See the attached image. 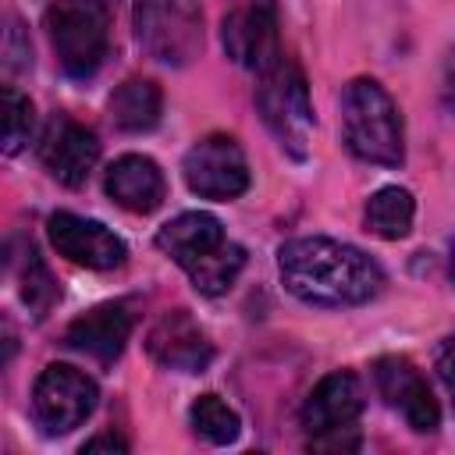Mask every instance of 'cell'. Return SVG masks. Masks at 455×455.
I'll use <instances>...</instances> for the list:
<instances>
[{"label": "cell", "instance_id": "13", "mask_svg": "<svg viewBox=\"0 0 455 455\" xmlns=\"http://www.w3.org/2000/svg\"><path fill=\"white\" fill-rule=\"evenodd\" d=\"M146 348L153 363H160L164 370H178V373H199L213 359V345L206 331L188 316V309H167L149 327Z\"/></svg>", "mask_w": 455, "mask_h": 455}, {"label": "cell", "instance_id": "10", "mask_svg": "<svg viewBox=\"0 0 455 455\" xmlns=\"http://www.w3.org/2000/svg\"><path fill=\"white\" fill-rule=\"evenodd\" d=\"M373 380L380 398L416 430V434H434L441 423V409L437 398L430 391V384L423 380V373L405 359V355H380L373 363Z\"/></svg>", "mask_w": 455, "mask_h": 455}, {"label": "cell", "instance_id": "9", "mask_svg": "<svg viewBox=\"0 0 455 455\" xmlns=\"http://www.w3.org/2000/svg\"><path fill=\"white\" fill-rule=\"evenodd\" d=\"M224 50L235 64L263 71L281 57L277 43V4L274 0H235L220 21Z\"/></svg>", "mask_w": 455, "mask_h": 455}, {"label": "cell", "instance_id": "19", "mask_svg": "<svg viewBox=\"0 0 455 455\" xmlns=\"http://www.w3.org/2000/svg\"><path fill=\"white\" fill-rule=\"evenodd\" d=\"M242 267H245V249L235 245V242H224L220 249H213L210 256H203V259H199L192 270H185V274L192 277L196 291H203V295H224V291L238 281Z\"/></svg>", "mask_w": 455, "mask_h": 455}, {"label": "cell", "instance_id": "12", "mask_svg": "<svg viewBox=\"0 0 455 455\" xmlns=\"http://www.w3.org/2000/svg\"><path fill=\"white\" fill-rule=\"evenodd\" d=\"M39 160L46 167V174L68 188L85 185V178L92 174L96 160H100V139L92 135V128L78 124L68 114L50 117L43 139H39Z\"/></svg>", "mask_w": 455, "mask_h": 455}, {"label": "cell", "instance_id": "2", "mask_svg": "<svg viewBox=\"0 0 455 455\" xmlns=\"http://www.w3.org/2000/svg\"><path fill=\"white\" fill-rule=\"evenodd\" d=\"M341 139L352 156L380 167L405 160V128L395 100L373 78H355L341 92Z\"/></svg>", "mask_w": 455, "mask_h": 455}, {"label": "cell", "instance_id": "25", "mask_svg": "<svg viewBox=\"0 0 455 455\" xmlns=\"http://www.w3.org/2000/svg\"><path fill=\"white\" fill-rule=\"evenodd\" d=\"M441 96H444V107H448V110H451V117H455V50H451V53H448V60H444Z\"/></svg>", "mask_w": 455, "mask_h": 455}, {"label": "cell", "instance_id": "1", "mask_svg": "<svg viewBox=\"0 0 455 455\" xmlns=\"http://www.w3.org/2000/svg\"><path fill=\"white\" fill-rule=\"evenodd\" d=\"M277 270L295 299L323 309L363 306L377 299L384 288V270L377 259H370L363 249L348 242L323 235L284 242L277 249Z\"/></svg>", "mask_w": 455, "mask_h": 455}, {"label": "cell", "instance_id": "15", "mask_svg": "<svg viewBox=\"0 0 455 455\" xmlns=\"http://www.w3.org/2000/svg\"><path fill=\"white\" fill-rule=\"evenodd\" d=\"M107 196L128 210V213H153L164 203L167 181L164 171L156 167V160L142 156V153H124L107 167V181H103Z\"/></svg>", "mask_w": 455, "mask_h": 455}, {"label": "cell", "instance_id": "24", "mask_svg": "<svg viewBox=\"0 0 455 455\" xmlns=\"http://www.w3.org/2000/svg\"><path fill=\"white\" fill-rule=\"evenodd\" d=\"M82 451H89V455H92V451H117V455H121V451H128V444H124L117 434H96L92 441L82 444Z\"/></svg>", "mask_w": 455, "mask_h": 455}, {"label": "cell", "instance_id": "23", "mask_svg": "<svg viewBox=\"0 0 455 455\" xmlns=\"http://www.w3.org/2000/svg\"><path fill=\"white\" fill-rule=\"evenodd\" d=\"M434 370H437V377H441V384L448 387L451 405H455V334H448V338L441 341L437 359H434Z\"/></svg>", "mask_w": 455, "mask_h": 455}, {"label": "cell", "instance_id": "22", "mask_svg": "<svg viewBox=\"0 0 455 455\" xmlns=\"http://www.w3.org/2000/svg\"><path fill=\"white\" fill-rule=\"evenodd\" d=\"M36 128V114L28 96H21L14 85H4V153L14 156L25 149V142L32 139Z\"/></svg>", "mask_w": 455, "mask_h": 455}, {"label": "cell", "instance_id": "20", "mask_svg": "<svg viewBox=\"0 0 455 455\" xmlns=\"http://www.w3.org/2000/svg\"><path fill=\"white\" fill-rule=\"evenodd\" d=\"M188 423L210 444H231L238 437V430H242L238 412L217 395H199L192 402V409H188Z\"/></svg>", "mask_w": 455, "mask_h": 455}, {"label": "cell", "instance_id": "26", "mask_svg": "<svg viewBox=\"0 0 455 455\" xmlns=\"http://www.w3.org/2000/svg\"><path fill=\"white\" fill-rule=\"evenodd\" d=\"M448 270H451V281H455V235H451V245H448Z\"/></svg>", "mask_w": 455, "mask_h": 455}, {"label": "cell", "instance_id": "5", "mask_svg": "<svg viewBox=\"0 0 455 455\" xmlns=\"http://www.w3.org/2000/svg\"><path fill=\"white\" fill-rule=\"evenodd\" d=\"M359 412H363V384L352 370L327 373L302 405V427L309 434V448L316 451H352L359 444Z\"/></svg>", "mask_w": 455, "mask_h": 455}, {"label": "cell", "instance_id": "21", "mask_svg": "<svg viewBox=\"0 0 455 455\" xmlns=\"http://www.w3.org/2000/svg\"><path fill=\"white\" fill-rule=\"evenodd\" d=\"M18 281H21V302L28 306V313L36 316V320H43L46 313H50V306L57 302V281H53V274L46 270V263L39 259V252L28 245V252H25V259H21V274H18Z\"/></svg>", "mask_w": 455, "mask_h": 455}, {"label": "cell", "instance_id": "11", "mask_svg": "<svg viewBox=\"0 0 455 455\" xmlns=\"http://www.w3.org/2000/svg\"><path fill=\"white\" fill-rule=\"evenodd\" d=\"M46 235H50V245L64 259H71L78 267H89V270H114L128 256V245L107 224L68 213V210L53 213L46 220Z\"/></svg>", "mask_w": 455, "mask_h": 455}, {"label": "cell", "instance_id": "3", "mask_svg": "<svg viewBox=\"0 0 455 455\" xmlns=\"http://www.w3.org/2000/svg\"><path fill=\"white\" fill-rule=\"evenodd\" d=\"M256 107L263 114V124L281 142V149L291 153L295 160H306L313 135V107H309L306 75L291 57L281 53L270 68L259 71Z\"/></svg>", "mask_w": 455, "mask_h": 455}, {"label": "cell", "instance_id": "8", "mask_svg": "<svg viewBox=\"0 0 455 455\" xmlns=\"http://www.w3.org/2000/svg\"><path fill=\"white\" fill-rule=\"evenodd\" d=\"M181 174H185V185L203 196V199H238L245 188H249V164H245V153L242 146L224 135V132H213V135H203L188 153H185V164H181Z\"/></svg>", "mask_w": 455, "mask_h": 455}, {"label": "cell", "instance_id": "17", "mask_svg": "<svg viewBox=\"0 0 455 455\" xmlns=\"http://www.w3.org/2000/svg\"><path fill=\"white\" fill-rule=\"evenodd\" d=\"M160 85L149 78H128L110 96V121L121 132H149L160 121Z\"/></svg>", "mask_w": 455, "mask_h": 455}, {"label": "cell", "instance_id": "4", "mask_svg": "<svg viewBox=\"0 0 455 455\" xmlns=\"http://www.w3.org/2000/svg\"><path fill=\"white\" fill-rule=\"evenodd\" d=\"M46 36L57 64L85 78L100 68L110 43V11L103 0H53L46 7Z\"/></svg>", "mask_w": 455, "mask_h": 455}, {"label": "cell", "instance_id": "16", "mask_svg": "<svg viewBox=\"0 0 455 455\" xmlns=\"http://www.w3.org/2000/svg\"><path fill=\"white\" fill-rule=\"evenodd\" d=\"M228 238H224V228L213 213H203V210H188V213H178L174 220H167L160 231H156V249L174 259L181 270H192L203 256H210L213 249H220Z\"/></svg>", "mask_w": 455, "mask_h": 455}, {"label": "cell", "instance_id": "18", "mask_svg": "<svg viewBox=\"0 0 455 455\" xmlns=\"http://www.w3.org/2000/svg\"><path fill=\"white\" fill-rule=\"evenodd\" d=\"M412 217H416V199L402 185H384L366 203V231H373L384 242L405 238L412 231Z\"/></svg>", "mask_w": 455, "mask_h": 455}, {"label": "cell", "instance_id": "14", "mask_svg": "<svg viewBox=\"0 0 455 455\" xmlns=\"http://www.w3.org/2000/svg\"><path fill=\"white\" fill-rule=\"evenodd\" d=\"M128 334H132V309L124 302H103V306L82 313L78 320H71L64 341L75 352H82V355L110 366L124 352Z\"/></svg>", "mask_w": 455, "mask_h": 455}, {"label": "cell", "instance_id": "7", "mask_svg": "<svg viewBox=\"0 0 455 455\" xmlns=\"http://www.w3.org/2000/svg\"><path fill=\"white\" fill-rule=\"evenodd\" d=\"M96 380L68 363H50L32 387V412L46 434H68L82 427L96 409Z\"/></svg>", "mask_w": 455, "mask_h": 455}, {"label": "cell", "instance_id": "6", "mask_svg": "<svg viewBox=\"0 0 455 455\" xmlns=\"http://www.w3.org/2000/svg\"><path fill=\"white\" fill-rule=\"evenodd\" d=\"M135 39L164 64H188L203 46L199 0H135Z\"/></svg>", "mask_w": 455, "mask_h": 455}]
</instances>
